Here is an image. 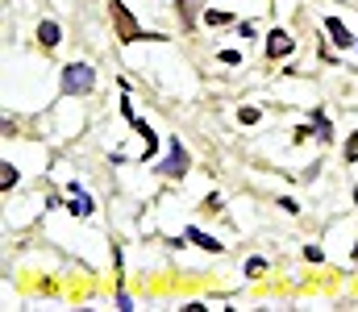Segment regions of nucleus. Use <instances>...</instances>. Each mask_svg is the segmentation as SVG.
<instances>
[{"instance_id":"obj_11","label":"nucleus","mask_w":358,"mask_h":312,"mask_svg":"<svg viewBox=\"0 0 358 312\" xmlns=\"http://www.w3.org/2000/svg\"><path fill=\"white\" fill-rule=\"evenodd\" d=\"M259 117H263V112H259V108H242V112H238V121H242V125H255V121H259Z\"/></svg>"},{"instance_id":"obj_16","label":"nucleus","mask_w":358,"mask_h":312,"mask_svg":"<svg viewBox=\"0 0 358 312\" xmlns=\"http://www.w3.org/2000/svg\"><path fill=\"white\" fill-rule=\"evenodd\" d=\"M355 200H358V188H355Z\"/></svg>"},{"instance_id":"obj_9","label":"nucleus","mask_w":358,"mask_h":312,"mask_svg":"<svg viewBox=\"0 0 358 312\" xmlns=\"http://www.w3.org/2000/svg\"><path fill=\"white\" fill-rule=\"evenodd\" d=\"M0 171H4V175H0V188H4V192H8V188H13V184H17V171H13V163H4V167H0Z\"/></svg>"},{"instance_id":"obj_3","label":"nucleus","mask_w":358,"mask_h":312,"mask_svg":"<svg viewBox=\"0 0 358 312\" xmlns=\"http://www.w3.org/2000/svg\"><path fill=\"white\" fill-rule=\"evenodd\" d=\"M167 146H171V154H167V163H163L159 171H163V175H171V179H179V175L187 171V154H183V146H179L176 138H171Z\"/></svg>"},{"instance_id":"obj_15","label":"nucleus","mask_w":358,"mask_h":312,"mask_svg":"<svg viewBox=\"0 0 358 312\" xmlns=\"http://www.w3.org/2000/svg\"><path fill=\"white\" fill-rule=\"evenodd\" d=\"M346 158H350V163H355V158H358V133H355V138H350V142H346Z\"/></svg>"},{"instance_id":"obj_13","label":"nucleus","mask_w":358,"mask_h":312,"mask_svg":"<svg viewBox=\"0 0 358 312\" xmlns=\"http://www.w3.org/2000/svg\"><path fill=\"white\" fill-rule=\"evenodd\" d=\"M313 125H317V133H321V138H329V121H325L321 112H313Z\"/></svg>"},{"instance_id":"obj_17","label":"nucleus","mask_w":358,"mask_h":312,"mask_svg":"<svg viewBox=\"0 0 358 312\" xmlns=\"http://www.w3.org/2000/svg\"><path fill=\"white\" fill-rule=\"evenodd\" d=\"M355 50H358V46H355Z\"/></svg>"},{"instance_id":"obj_7","label":"nucleus","mask_w":358,"mask_h":312,"mask_svg":"<svg viewBox=\"0 0 358 312\" xmlns=\"http://www.w3.org/2000/svg\"><path fill=\"white\" fill-rule=\"evenodd\" d=\"M183 237H187V242H196V246H200V250H208V254H221V242H217V237H208V233H200V229H187Z\"/></svg>"},{"instance_id":"obj_12","label":"nucleus","mask_w":358,"mask_h":312,"mask_svg":"<svg viewBox=\"0 0 358 312\" xmlns=\"http://www.w3.org/2000/svg\"><path fill=\"white\" fill-rule=\"evenodd\" d=\"M221 63H225V67H238V63H242V54H238V50H221Z\"/></svg>"},{"instance_id":"obj_1","label":"nucleus","mask_w":358,"mask_h":312,"mask_svg":"<svg viewBox=\"0 0 358 312\" xmlns=\"http://www.w3.org/2000/svg\"><path fill=\"white\" fill-rule=\"evenodd\" d=\"M113 21H117V29H121V42H163V34H146L134 17H129V8L121 4V0H113Z\"/></svg>"},{"instance_id":"obj_10","label":"nucleus","mask_w":358,"mask_h":312,"mask_svg":"<svg viewBox=\"0 0 358 312\" xmlns=\"http://www.w3.org/2000/svg\"><path fill=\"white\" fill-rule=\"evenodd\" d=\"M204 21H208V25H225V21H229V13H217V8H208V13H204Z\"/></svg>"},{"instance_id":"obj_8","label":"nucleus","mask_w":358,"mask_h":312,"mask_svg":"<svg viewBox=\"0 0 358 312\" xmlns=\"http://www.w3.org/2000/svg\"><path fill=\"white\" fill-rule=\"evenodd\" d=\"M59 38H63V34H59L55 21H42V25H38V42H42V46H59Z\"/></svg>"},{"instance_id":"obj_5","label":"nucleus","mask_w":358,"mask_h":312,"mask_svg":"<svg viewBox=\"0 0 358 312\" xmlns=\"http://www.w3.org/2000/svg\"><path fill=\"white\" fill-rule=\"evenodd\" d=\"M292 34H283V29H271V38H267V54L271 59H279V54H292Z\"/></svg>"},{"instance_id":"obj_4","label":"nucleus","mask_w":358,"mask_h":312,"mask_svg":"<svg viewBox=\"0 0 358 312\" xmlns=\"http://www.w3.org/2000/svg\"><path fill=\"white\" fill-rule=\"evenodd\" d=\"M325 29H329L334 46H342V50H350V46H358V38H350V29L342 25V17H325Z\"/></svg>"},{"instance_id":"obj_2","label":"nucleus","mask_w":358,"mask_h":312,"mask_svg":"<svg viewBox=\"0 0 358 312\" xmlns=\"http://www.w3.org/2000/svg\"><path fill=\"white\" fill-rule=\"evenodd\" d=\"M92 84H96V71H92L88 63L63 67V92L67 96H84V92H92Z\"/></svg>"},{"instance_id":"obj_14","label":"nucleus","mask_w":358,"mask_h":312,"mask_svg":"<svg viewBox=\"0 0 358 312\" xmlns=\"http://www.w3.org/2000/svg\"><path fill=\"white\" fill-rule=\"evenodd\" d=\"M246 271H250V275H263V271H267V262H263V258H250V262H246Z\"/></svg>"},{"instance_id":"obj_6","label":"nucleus","mask_w":358,"mask_h":312,"mask_svg":"<svg viewBox=\"0 0 358 312\" xmlns=\"http://www.w3.org/2000/svg\"><path fill=\"white\" fill-rule=\"evenodd\" d=\"M67 192H71V205H67V208H71L76 216H92V208H96V205H92V196H88V192H84L80 184H71Z\"/></svg>"}]
</instances>
